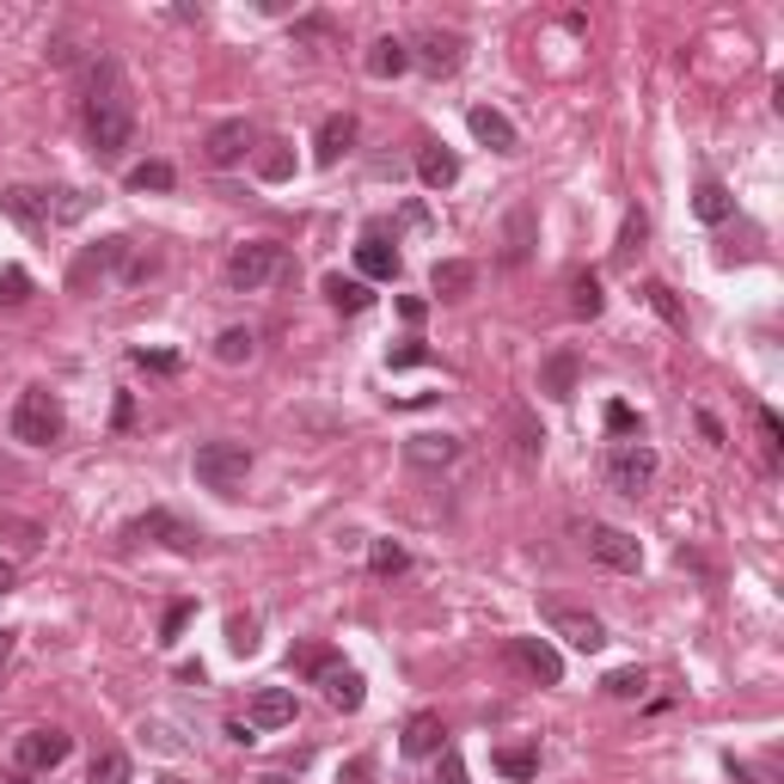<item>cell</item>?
I'll return each instance as SVG.
<instances>
[{"label": "cell", "mask_w": 784, "mask_h": 784, "mask_svg": "<svg viewBox=\"0 0 784 784\" xmlns=\"http://www.w3.org/2000/svg\"><path fill=\"white\" fill-rule=\"evenodd\" d=\"M190 613H197V607H190V600H172V607H166V619H160V644H178V631H185L190 625Z\"/></svg>", "instance_id": "obj_42"}, {"label": "cell", "mask_w": 784, "mask_h": 784, "mask_svg": "<svg viewBox=\"0 0 784 784\" xmlns=\"http://www.w3.org/2000/svg\"><path fill=\"white\" fill-rule=\"evenodd\" d=\"M472 282H478V264H466V258H435V270H430V294H442V301H466Z\"/></svg>", "instance_id": "obj_22"}, {"label": "cell", "mask_w": 784, "mask_h": 784, "mask_svg": "<svg viewBox=\"0 0 784 784\" xmlns=\"http://www.w3.org/2000/svg\"><path fill=\"white\" fill-rule=\"evenodd\" d=\"M699 435H705L711 447H723V442H729V435H723V423H717L711 411H699Z\"/></svg>", "instance_id": "obj_49"}, {"label": "cell", "mask_w": 784, "mask_h": 784, "mask_svg": "<svg viewBox=\"0 0 784 784\" xmlns=\"http://www.w3.org/2000/svg\"><path fill=\"white\" fill-rule=\"evenodd\" d=\"M546 625H552V637H564L570 650H583V656H595V650H607V625H600L595 613H583V607H546Z\"/></svg>", "instance_id": "obj_8"}, {"label": "cell", "mask_w": 784, "mask_h": 784, "mask_svg": "<svg viewBox=\"0 0 784 784\" xmlns=\"http://www.w3.org/2000/svg\"><path fill=\"white\" fill-rule=\"evenodd\" d=\"M435 784H472V779H466V760H460V748H442V767H435Z\"/></svg>", "instance_id": "obj_46"}, {"label": "cell", "mask_w": 784, "mask_h": 784, "mask_svg": "<svg viewBox=\"0 0 784 784\" xmlns=\"http://www.w3.org/2000/svg\"><path fill=\"white\" fill-rule=\"evenodd\" d=\"M692 215L705 221V227H723V221L736 215V197H729V185H717V178H705V185L692 190Z\"/></svg>", "instance_id": "obj_24"}, {"label": "cell", "mask_w": 784, "mask_h": 784, "mask_svg": "<svg viewBox=\"0 0 784 784\" xmlns=\"http://www.w3.org/2000/svg\"><path fill=\"white\" fill-rule=\"evenodd\" d=\"M600 687L613 692V699H644V687H650V675L644 668H613V675L600 680Z\"/></svg>", "instance_id": "obj_38"}, {"label": "cell", "mask_w": 784, "mask_h": 784, "mask_svg": "<svg viewBox=\"0 0 784 784\" xmlns=\"http://www.w3.org/2000/svg\"><path fill=\"white\" fill-rule=\"evenodd\" d=\"M129 258V239L124 233H110V239H98L93 251H86V258H80V270H74V282H86L93 277V270H117V264Z\"/></svg>", "instance_id": "obj_27"}, {"label": "cell", "mask_w": 784, "mask_h": 784, "mask_svg": "<svg viewBox=\"0 0 784 784\" xmlns=\"http://www.w3.org/2000/svg\"><path fill=\"white\" fill-rule=\"evenodd\" d=\"M534 251V209H515L508 215V246H503V264H522Z\"/></svg>", "instance_id": "obj_31"}, {"label": "cell", "mask_w": 784, "mask_h": 784, "mask_svg": "<svg viewBox=\"0 0 784 784\" xmlns=\"http://www.w3.org/2000/svg\"><path fill=\"white\" fill-rule=\"evenodd\" d=\"M539 393H546V399H570V393H576V355H570V350L546 355V368H539Z\"/></svg>", "instance_id": "obj_25"}, {"label": "cell", "mask_w": 784, "mask_h": 784, "mask_svg": "<svg viewBox=\"0 0 784 784\" xmlns=\"http://www.w3.org/2000/svg\"><path fill=\"white\" fill-rule=\"evenodd\" d=\"M178 185V172L166 166V160H141V166H129V190H141V197H148V190H172Z\"/></svg>", "instance_id": "obj_30"}, {"label": "cell", "mask_w": 784, "mask_h": 784, "mask_svg": "<svg viewBox=\"0 0 784 784\" xmlns=\"http://www.w3.org/2000/svg\"><path fill=\"white\" fill-rule=\"evenodd\" d=\"M350 148H355V117H350V110L325 117V124H319V141H313V160H319V166H338Z\"/></svg>", "instance_id": "obj_19"}, {"label": "cell", "mask_w": 784, "mask_h": 784, "mask_svg": "<svg viewBox=\"0 0 784 784\" xmlns=\"http://www.w3.org/2000/svg\"><path fill=\"white\" fill-rule=\"evenodd\" d=\"M607 430H613V435H637V411H631V405H607Z\"/></svg>", "instance_id": "obj_48"}, {"label": "cell", "mask_w": 784, "mask_h": 784, "mask_svg": "<svg viewBox=\"0 0 784 784\" xmlns=\"http://www.w3.org/2000/svg\"><path fill=\"white\" fill-rule=\"evenodd\" d=\"M508 656L522 662V668L539 680V687H558V680H564V656H558L546 637H515V644H508Z\"/></svg>", "instance_id": "obj_15"}, {"label": "cell", "mask_w": 784, "mask_h": 784, "mask_svg": "<svg viewBox=\"0 0 784 784\" xmlns=\"http://www.w3.org/2000/svg\"><path fill=\"white\" fill-rule=\"evenodd\" d=\"M325 301L343 307V313H362L374 294H368V282H362V277H325Z\"/></svg>", "instance_id": "obj_28"}, {"label": "cell", "mask_w": 784, "mask_h": 784, "mask_svg": "<svg viewBox=\"0 0 784 784\" xmlns=\"http://www.w3.org/2000/svg\"><path fill=\"white\" fill-rule=\"evenodd\" d=\"M515 435H522V460H539L546 430H534V417H527V411H515Z\"/></svg>", "instance_id": "obj_44"}, {"label": "cell", "mask_w": 784, "mask_h": 784, "mask_svg": "<svg viewBox=\"0 0 784 784\" xmlns=\"http://www.w3.org/2000/svg\"><path fill=\"white\" fill-rule=\"evenodd\" d=\"M411 68V44L405 37H374L368 44V74L374 80H399Z\"/></svg>", "instance_id": "obj_23"}, {"label": "cell", "mask_w": 784, "mask_h": 784, "mask_svg": "<svg viewBox=\"0 0 784 784\" xmlns=\"http://www.w3.org/2000/svg\"><path fill=\"white\" fill-rule=\"evenodd\" d=\"M227 650L233 656H251L258 650V619H227Z\"/></svg>", "instance_id": "obj_43"}, {"label": "cell", "mask_w": 784, "mask_h": 784, "mask_svg": "<svg viewBox=\"0 0 784 784\" xmlns=\"http://www.w3.org/2000/svg\"><path fill=\"white\" fill-rule=\"evenodd\" d=\"M399 313H405V325H423V313H430V301H417V294H405V301H399Z\"/></svg>", "instance_id": "obj_50"}, {"label": "cell", "mask_w": 784, "mask_h": 784, "mask_svg": "<svg viewBox=\"0 0 784 784\" xmlns=\"http://www.w3.org/2000/svg\"><path fill=\"white\" fill-rule=\"evenodd\" d=\"M86 784H129V753L124 748H98L93 767H86Z\"/></svg>", "instance_id": "obj_29"}, {"label": "cell", "mask_w": 784, "mask_h": 784, "mask_svg": "<svg viewBox=\"0 0 784 784\" xmlns=\"http://www.w3.org/2000/svg\"><path fill=\"white\" fill-rule=\"evenodd\" d=\"M190 466H197V484H202V491L233 496L239 484H246V472H251V447H246V442H202Z\"/></svg>", "instance_id": "obj_3"}, {"label": "cell", "mask_w": 784, "mask_h": 784, "mask_svg": "<svg viewBox=\"0 0 784 784\" xmlns=\"http://www.w3.org/2000/svg\"><path fill=\"white\" fill-rule=\"evenodd\" d=\"M417 178H423V190L460 185V154H454V148H442V141H430V148L417 154Z\"/></svg>", "instance_id": "obj_20"}, {"label": "cell", "mask_w": 784, "mask_h": 784, "mask_svg": "<svg viewBox=\"0 0 784 784\" xmlns=\"http://www.w3.org/2000/svg\"><path fill=\"white\" fill-rule=\"evenodd\" d=\"M0 215L19 221L25 233H44L49 227V197L44 190H32V185H7L0 190Z\"/></svg>", "instance_id": "obj_12"}, {"label": "cell", "mask_w": 784, "mask_h": 784, "mask_svg": "<svg viewBox=\"0 0 784 784\" xmlns=\"http://www.w3.org/2000/svg\"><path fill=\"white\" fill-rule=\"evenodd\" d=\"M644 301H650V307H656L668 325H675V331H687V307L675 301V289H668V282H644Z\"/></svg>", "instance_id": "obj_34"}, {"label": "cell", "mask_w": 784, "mask_h": 784, "mask_svg": "<svg viewBox=\"0 0 784 784\" xmlns=\"http://www.w3.org/2000/svg\"><path fill=\"white\" fill-rule=\"evenodd\" d=\"M68 430V417H62V399L49 393V386H25L13 405V442L25 447H56Z\"/></svg>", "instance_id": "obj_2"}, {"label": "cell", "mask_w": 784, "mask_h": 784, "mask_svg": "<svg viewBox=\"0 0 784 784\" xmlns=\"http://www.w3.org/2000/svg\"><path fill=\"white\" fill-rule=\"evenodd\" d=\"M313 680H319V692H325V705L331 711H362V699H368L362 675H355L350 662H338V656H325L319 668H313Z\"/></svg>", "instance_id": "obj_11"}, {"label": "cell", "mask_w": 784, "mask_h": 784, "mask_svg": "<svg viewBox=\"0 0 784 784\" xmlns=\"http://www.w3.org/2000/svg\"><path fill=\"white\" fill-rule=\"evenodd\" d=\"M405 460L423 466V472H435V466H454V460H460V435H447V430H417L411 442H405Z\"/></svg>", "instance_id": "obj_16"}, {"label": "cell", "mask_w": 784, "mask_h": 784, "mask_svg": "<svg viewBox=\"0 0 784 784\" xmlns=\"http://www.w3.org/2000/svg\"><path fill=\"white\" fill-rule=\"evenodd\" d=\"M86 141L98 160H124V148L136 141V98L110 56H98L93 80H86Z\"/></svg>", "instance_id": "obj_1"}, {"label": "cell", "mask_w": 784, "mask_h": 784, "mask_svg": "<svg viewBox=\"0 0 784 784\" xmlns=\"http://www.w3.org/2000/svg\"><path fill=\"white\" fill-rule=\"evenodd\" d=\"M251 784H294L289 772H264V779H251Z\"/></svg>", "instance_id": "obj_56"}, {"label": "cell", "mask_w": 784, "mask_h": 784, "mask_svg": "<svg viewBox=\"0 0 784 784\" xmlns=\"http://www.w3.org/2000/svg\"><path fill=\"white\" fill-rule=\"evenodd\" d=\"M588 558H595V564H607V570H625V576H631V570L644 564V546H637L625 527L588 522Z\"/></svg>", "instance_id": "obj_9"}, {"label": "cell", "mask_w": 784, "mask_h": 784, "mask_svg": "<svg viewBox=\"0 0 784 784\" xmlns=\"http://www.w3.org/2000/svg\"><path fill=\"white\" fill-rule=\"evenodd\" d=\"M466 129H472L491 154H522V136H515V124H508L503 110H491V105H472L466 110Z\"/></svg>", "instance_id": "obj_13"}, {"label": "cell", "mask_w": 784, "mask_h": 784, "mask_svg": "<svg viewBox=\"0 0 784 784\" xmlns=\"http://www.w3.org/2000/svg\"><path fill=\"white\" fill-rule=\"evenodd\" d=\"M246 723L251 729H289L294 723V692L289 687H258L246 705Z\"/></svg>", "instance_id": "obj_17"}, {"label": "cell", "mask_w": 784, "mask_h": 784, "mask_svg": "<svg viewBox=\"0 0 784 784\" xmlns=\"http://www.w3.org/2000/svg\"><path fill=\"white\" fill-rule=\"evenodd\" d=\"M25 301H32V270L0 264V307H25Z\"/></svg>", "instance_id": "obj_33"}, {"label": "cell", "mask_w": 784, "mask_h": 784, "mask_svg": "<svg viewBox=\"0 0 784 784\" xmlns=\"http://www.w3.org/2000/svg\"><path fill=\"white\" fill-rule=\"evenodd\" d=\"M496 772H508V779H534L539 772V753L534 748H496Z\"/></svg>", "instance_id": "obj_36"}, {"label": "cell", "mask_w": 784, "mask_h": 784, "mask_svg": "<svg viewBox=\"0 0 784 784\" xmlns=\"http://www.w3.org/2000/svg\"><path fill=\"white\" fill-rule=\"evenodd\" d=\"M423 362H430V350H423L417 338H405L399 350H386V368H423Z\"/></svg>", "instance_id": "obj_45"}, {"label": "cell", "mask_w": 784, "mask_h": 784, "mask_svg": "<svg viewBox=\"0 0 784 784\" xmlns=\"http://www.w3.org/2000/svg\"><path fill=\"white\" fill-rule=\"evenodd\" d=\"M289 172H294L289 148H282V141H264V154H258V178H270V185H282Z\"/></svg>", "instance_id": "obj_37"}, {"label": "cell", "mask_w": 784, "mask_h": 784, "mask_svg": "<svg viewBox=\"0 0 784 784\" xmlns=\"http://www.w3.org/2000/svg\"><path fill=\"white\" fill-rule=\"evenodd\" d=\"M154 784H185V779H154Z\"/></svg>", "instance_id": "obj_57"}, {"label": "cell", "mask_w": 784, "mask_h": 784, "mask_svg": "<svg viewBox=\"0 0 784 784\" xmlns=\"http://www.w3.org/2000/svg\"><path fill=\"white\" fill-rule=\"evenodd\" d=\"M656 466L662 460H656V447L650 442H619L600 472H607V484H613L619 496H644L650 484H656Z\"/></svg>", "instance_id": "obj_5"}, {"label": "cell", "mask_w": 784, "mask_h": 784, "mask_svg": "<svg viewBox=\"0 0 784 784\" xmlns=\"http://www.w3.org/2000/svg\"><path fill=\"white\" fill-rule=\"evenodd\" d=\"M411 62H423L435 80L460 74V62H466V37H460V32H442V25H430V32H417Z\"/></svg>", "instance_id": "obj_7"}, {"label": "cell", "mask_w": 784, "mask_h": 784, "mask_svg": "<svg viewBox=\"0 0 784 784\" xmlns=\"http://www.w3.org/2000/svg\"><path fill=\"white\" fill-rule=\"evenodd\" d=\"M338 784H368V760H350V772H343Z\"/></svg>", "instance_id": "obj_54"}, {"label": "cell", "mask_w": 784, "mask_h": 784, "mask_svg": "<svg viewBox=\"0 0 784 784\" xmlns=\"http://www.w3.org/2000/svg\"><path fill=\"white\" fill-rule=\"evenodd\" d=\"M93 209V197L86 190H56V202H49V221H80Z\"/></svg>", "instance_id": "obj_41"}, {"label": "cell", "mask_w": 784, "mask_h": 784, "mask_svg": "<svg viewBox=\"0 0 784 784\" xmlns=\"http://www.w3.org/2000/svg\"><path fill=\"white\" fill-rule=\"evenodd\" d=\"M251 124L246 117H227V124L221 129H209V148H202V154H209V166H239V160L251 154Z\"/></svg>", "instance_id": "obj_14"}, {"label": "cell", "mask_w": 784, "mask_h": 784, "mask_svg": "<svg viewBox=\"0 0 784 784\" xmlns=\"http://www.w3.org/2000/svg\"><path fill=\"white\" fill-rule=\"evenodd\" d=\"M368 570L374 576H399V570H411V552H405L399 539H374L368 546Z\"/></svg>", "instance_id": "obj_32"}, {"label": "cell", "mask_w": 784, "mask_h": 784, "mask_svg": "<svg viewBox=\"0 0 784 784\" xmlns=\"http://www.w3.org/2000/svg\"><path fill=\"white\" fill-rule=\"evenodd\" d=\"M13 583H19V570H13V558H0V595H13Z\"/></svg>", "instance_id": "obj_53"}, {"label": "cell", "mask_w": 784, "mask_h": 784, "mask_svg": "<svg viewBox=\"0 0 784 784\" xmlns=\"http://www.w3.org/2000/svg\"><path fill=\"white\" fill-rule=\"evenodd\" d=\"M129 362H136V368H154V374H178V355H166V350H129Z\"/></svg>", "instance_id": "obj_47"}, {"label": "cell", "mask_w": 784, "mask_h": 784, "mask_svg": "<svg viewBox=\"0 0 784 784\" xmlns=\"http://www.w3.org/2000/svg\"><path fill=\"white\" fill-rule=\"evenodd\" d=\"M355 270L368 282H393L399 277V251L386 246V233H362V246H355Z\"/></svg>", "instance_id": "obj_21"}, {"label": "cell", "mask_w": 784, "mask_h": 784, "mask_svg": "<svg viewBox=\"0 0 784 784\" xmlns=\"http://www.w3.org/2000/svg\"><path fill=\"white\" fill-rule=\"evenodd\" d=\"M442 736H447L442 717H435V711H417V717L405 723V736H399V753H405V760H430V753L447 748Z\"/></svg>", "instance_id": "obj_18"}, {"label": "cell", "mask_w": 784, "mask_h": 784, "mask_svg": "<svg viewBox=\"0 0 784 784\" xmlns=\"http://www.w3.org/2000/svg\"><path fill=\"white\" fill-rule=\"evenodd\" d=\"M129 539H160L166 552H202V527H190V522H178L172 508H148L141 522H129Z\"/></svg>", "instance_id": "obj_6"}, {"label": "cell", "mask_w": 784, "mask_h": 784, "mask_svg": "<svg viewBox=\"0 0 784 784\" xmlns=\"http://www.w3.org/2000/svg\"><path fill=\"white\" fill-rule=\"evenodd\" d=\"M129 423H136V399H129V393H117V430H129Z\"/></svg>", "instance_id": "obj_51"}, {"label": "cell", "mask_w": 784, "mask_h": 784, "mask_svg": "<svg viewBox=\"0 0 784 784\" xmlns=\"http://www.w3.org/2000/svg\"><path fill=\"white\" fill-rule=\"evenodd\" d=\"M644 233H650L644 209H631V215H625V227H619V246H613V258H619V264H625V258H631V251L644 246Z\"/></svg>", "instance_id": "obj_40"}, {"label": "cell", "mask_w": 784, "mask_h": 784, "mask_svg": "<svg viewBox=\"0 0 784 784\" xmlns=\"http://www.w3.org/2000/svg\"><path fill=\"white\" fill-rule=\"evenodd\" d=\"M600 307H607L600 277L595 270H576V277H570V313H576V319H600Z\"/></svg>", "instance_id": "obj_26"}, {"label": "cell", "mask_w": 784, "mask_h": 784, "mask_svg": "<svg viewBox=\"0 0 784 784\" xmlns=\"http://www.w3.org/2000/svg\"><path fill=\"white\" fill-rule=\"evenodd\" d=\"M227 741H239V748H251V741H258V729H251V723H227Z\"/></svg>", "instance_id": "obj_52"}, {"label": "cell", "mask_w": 784, "mask_h": 784, "mask_svg": "<svg viewBox=\"0 0 784 784\" xmlns=\"http://www.w3.org/2000/svg\"><path fill=\"white\" fill-rule=\"evenodd\" d=\"M68 753H74V736H68V729H32V736H19L13 760H19V772H56Z\"/></svg>", "instance_id": "obj_10"}, {"label": "cell", "mask_w": 784, "mask_h": 784, "mask_svg": "<svg viewBox=\"0 0 784 784\" xmlns=\"http://www.w3.org/2000/svg\"><path fill=\"white\" fill-rule=\"evenodd\" d=\"M7 656H13V631L0 625V668H7Z\"/></svg>", "instance_id": "obj_55"}, {"label": "cell", "mask_w": 784, "mask_h": 784, "mask_svg": "<svg viewBox=\"0 0 784 784\" xmlns=\"http://www.w3.org/2000/svg\"><path fill=\"white\" fill-rule=\"evenodd\" d=\"M282 270H289V251H282L277 239H251V246H233V258H227V282H233L239 294L270 289Z\"/></svg>", "instance_id": "obj_4"}, {"label": "cell", "mask_w": 784, "mask_h": 784, "mask_svg": "<svg viewBox=\"0 0 784 784\" xmlns=\"http://www.w3.org/2000/svg\"><path fill=\"white\" fill-rule=\"evenodd\" d=\"M251 343H258V338H251L246 325H233V331H221V338H215V355L227 362V368H239V362H251Z\"/></svg>", "instance_id": "obj_35"}, {"label": "cell", "mask_w": 784, "mask_h": 784, "mask_svg": "<svg viewBox=\"0 0 784 784\" xmlns=\"http://www.w3.org/2000/svg\"><path fill=\"white\" fill-rule=\"evenodd\" d=\"M753 423H760V442H767V460L779 466V460H784V423H779V411H767V405H760V411H753Z\"/></svg>", "instance_id": "obj_39"}]
</instances>
